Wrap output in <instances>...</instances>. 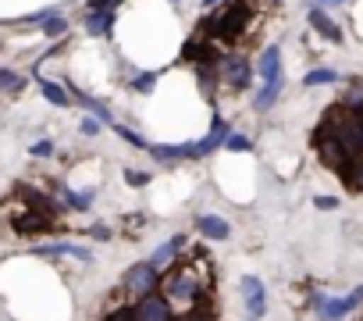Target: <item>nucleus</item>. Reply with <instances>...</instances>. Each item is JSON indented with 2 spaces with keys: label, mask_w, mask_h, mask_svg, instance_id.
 <instances>
[{
  "label": "nucleus",
  "mask_w": 363,
  "mask_h": 321,
  "mask_svg": "<svg viewBox=\"0 0 363 321\" xmlns=\"http://www.w3.org/2000/svg\"><path fill=\"white\" fill-rule=\"evenodd\" d=\"M160 293L164 300L182 310H196V307H207L211 300V268H196V261L189 264H171V271L160 278Z\"/></svg>",
  "instance_id": "nucleus-1"
},
{
  "label": "nucleus",
  "mask_w": 363,
  "mask_h": 321,
  "mask_svg": "<svg viewBox=\"0 0 363 321\" xmlns=\"http://www.w3.org/2000/svg\"><path fill=\"white\" fill-rule=\"evenodd\" d=\"M250 22H253V8L246 4V0H225L221 8H211V15L200 22V33L211 43H218V47L221 43L232 47V43H239L246 36Z\"/></svg>",
  "instance_id": "nucleus-2"
},
{
  "label": "nucleus",
  "mask_w": 363,
  "mask_h": 321,
  "mask_svg": "<svg viewBox=\"0 0 363 321\" xmlns=\"http://www.w3.org/2000/svg\"><path fill=\"white\" fill-rule=\"evenodd\" d=\"M121 289H125L132 300H143V296H150V293L160 289V271H157L150 261L132 264V268L125 271V278H121Z\"/></svg>",
  "instance_id": "nucleus-3"
},
{
  "label": "nucleus",
  "mask_w": 363,
  "mask_h": 321,
  "mask_svg": "<svg viewBox=\"0 0 363 321\" xmlns=\"http://www.w3.org/2000/svg\"><path fill=\"white\" fill-rule=\"evenodd\" d=\"M182 61H189L196 68H218L221 65V47L211 43L203 33H193L186 40V47H182Z\"/></svg>",
  "instance_id": "nucleus-4"
},
{
  "label": "nucleus",
  "mask_w": 363,
  "mask_h": 321,
  "mask_svg": "<svg viewBox=\"0 0 363 321\" xmlns=\"http://www.w3.org/2000/svg\"><path fill=\"white\" fill-rule=\"evenodd\" d=\"M218 79L228 82L232 89H250L253 82V65L242 58V54H221V65H218Z\"/></svg>",
  "instance_id": "nucleus-5"
},
{
  "label": "nucleus",
  "mask_w": 363,
  "mask_h": 321,
  "mask_svg": "<svg viewBox=\"0 0 363 321\" xmlns=\"http://www.w3.org/2000/svg\"><path fill=\"white\" fill-rule=\"evenodd\" d=\"M132 321H174V310L164 296L150 293V296L132 303Z\"/></svg>",
  "instance_id": "nucleus-6"
},
{
  "label": "nucleus",
  "mask_w": 363,
  "mask_h": 321,
  "mask_svg": "<svg viewBox=\"0 0 363 321\" xmlns=\"http://www.w3.org/2000/svg\"><path fill=\"white\" fill-rule=\"evenodd\" d=\"M242 300H246V314L253 321H260L267 314V289H264V282L257 275H246L242 278Z\"/></svg>",
  "instance_id": "nucleus-7"
},
{
  "label": "nucleus",
  "mask_w": 363,
  "mask_h": 321,
  "mask_svg": "<svg viewBox=\"0 0 363 321\" xmlns=\"http://www.w3.org/2000/svg\"><path fill=\"white\" fill-rule=\"evenodd\" d=\"M363 303V285L359 289H352L349 296H342V300H331V296H324V303L317 307V314H320V321H342L352 307H359Z\"/></svg>",
  "instance_id": "nucleus-8"
},
{
  "label": "nucleus",
  "mask_w": 363,
  "mask_h": 321,
  "mask_svg": "<svg viewBox=\"0 0 363 321\" xmlns=\"http://www.w3.org/2000/svg\"><path fill=\"white\" fill-rule=\"evenodd\" d=\"M50 229H54V218L50 214H40V211H26V214L15 218V232L18 236H43Z\"/></svg>",
  "instance_id": "nucleus-9"
},
{
  "label": "nucleus",
  "mask_w": 363,
  "mask_h": 321,
  "mask_svg": "<svg viewBox=\"0 0 363 321\" xmlns=\"http://www.w3.org/2000/svg\"><path fill=\"white\" fill-rule=\"evenodd\" d=\"M257 75L264 79V86L285 79V75H281V47H267V50L260 54V61H257Z\"/></svg>",
  "instance_id": "nucleus-10"
},
{
  "label": "nucleus",
  "mask_w": 363,
  "mask_h": 321,
  "mask_svg": "<svg viewBox=\"0 0 363 321\" xmlns=\"http://www.w3.org/2000/svg\"><path fill=\"white\" fill-rule=\"evenodd\" d=\"M306 18H310V26H313L328 43H342V29L335 26V18H331L324 8H310V11H306Z\"/></svg>",
  "instance_id": "nucleus-11"
},
{
  "label": "nucleus",
  "mask_w": 363,
  "mask_h": 321,
  "mask_svg": "<svg viewBox=\"0 0 363 321\" xmlns=\"http://www.w3.org/2000/svg\"><path fill=\"white\" fill-rule=\"evenodd\" d=\"M186 243H189V236H174L171 243H164L153 257H150V264L157 268V271H164V268H171V264H178V254L186 250Z\"/></svg>",
  "instance_id": "nucleus-12"
},
{
  "label": "nucleus",
  "mask_w": 363,
  "mask_h": 321,
  "mask_svg": "<svg viewBox=\"0 0 363 321\" xmlns=\"http://www.w3.org/2000/svg\"><path fill=\"white\" fill-rule=\"evenodd\" d=\"M196 229H200V236H207V239H214V243H221V239L232 236V225H228L225 218H218V214H200V218H196Z\"/></svg>",
  "instance_id": "nucleus-13"
},
{
  "label": "nucleus",
  "mask_w": 363,
  "mask_h": 321,
  "mask_svg": "<svg viewBox=\"0 0 363 321\" xmlns=\"http://www.w3.org/2000/svg\"><path fill=\"white\" fill-rule=\"evenodd\" d=\"M36 254H40V257H75V261H82V264L93 261V254H89L86 246H75V243H50V246H40Z\"/></svg>",
  "instance_id": "nucleus-14"
},
{
  "label": "nucleus",
  "mask_w": 363,
  "mask_h": 321,
  "mask_svg": "<svg viewBox=\"0 0 363 321\" xmlns=\"http://www.w3.org/2000/svg\"><path fill=\"white\" fill-rule=\"evenodd\" d=\"M86 29L93 36H107L114 29V11H86Z\"/></svg>",
  "instance_id": "nucleus-15"
},
{
  "label": "nucleus",
  "mask_w": 363,
  "mask_h": 321,
  "mask_svg": "<svg viewBox=\"0 0 363 321\" xmlns=\"http://www.w3.org/2000/svg\"><path fill=\"white\" fill-rule=\"evenodd\" d=\"M75 100L89 111V118H96L100 125H114V118H111V107H104L96 97H89V93H75Z\"/></svg>",
  "instance_id": "nucleus-16"
},
{
  "label": "nucleus",
  "mask_w": 363,
  "mask_h": 321,
  "mask_svg": "<svg viewBox=\"0 0 363 321\" xmlns=\"http://www.w3.org/2000/svg\"><path fill=\"white\" fill-rule=\"evenodd\" d=\"M281 86H285V79H281V82H267V86H260V93L253 97V107H257V111H271V107L278 104V97H281Z\"/></svg>",
  "instance_id": "nucleus-17"
},
{
  "label": "nucleus",
  "mask_w": 363,
  "mask_h": 321,
  "mask_svg": "<svg viewBox=\"0 0 363 321\" xmlns=\"http://www.w3.org/2000/svg\"><path fill=\"white\" fill-rule=\"evenodd\" d=\"M342 107H349L352 114H363V79H352L349 86H345V93H342V100H338Z\"/></svg>",
  "instance_id": "nucleus-18"
},
{
  "label": "nucleus",
  "mask_w": 363,
  "mask_h": 321,
  "mask_svg": "<svg viewBox=\"0 0 363 321\" xmlns=\"http://www.w3.org/2000/svg\"><path fill=\"white\" fill-rule=\"evenodd\" d=\"M40 89H43V97H47L54 107H68V104H72L68 89H65V86H57V82H50V79H43V82H40Z\"/></svg>",
  "instance_id": "nucleus-19"
},
{
  "label": "nucleus",
  "mask_w": 363,
  "mask_h": 321,
  "mask_svg": "<svg viewBox=\"0 0 363 321\" xmlns=\"http://www.w3.org/2000/svg\"><path fill=\"white\" fill-rule=\"evenodd\" d=\"M338 79V72L335 68H310L306 75H303V86L310 89V86H331Z\"/></svg>",
  "instance_id": "nucleus-20"
},
{
  "label": "nucleus",
  "mask_w": 363,
  "mask_h": 321,
  "mask_svg": "<svg viewBox=\"0 0 363 321\" xmlns=\"http://www.w3.org/2000/svg\"><path fill=\"white\" fill-rule=\"evenodd\" d=\"M57 193L65 197V204H68L72 211H89V204H93V193H72V190H65L61 183H57Z\"/></svg>",
  "instance_id": "nucleus-21"
},
{
  "label": "nucleus",
  "mask_w": 363,
  "mask_h": 321,
  "mask_svg": "<svg viewBox=\"0 0 363 321\" xmlns=\"http://www.w3.org/2000/svg\"><path fill=\"white\" fill-rule=\"evenodd\" d=\"M26 89V79L8 72V68H0V93H22Z\"/></svg>",
  "instance_id": "nucleus-22"
},
{
  "label": "nucleus",
  "mask_w": 363,
  "mask_h": 321,
  "mask_svg": "<svg viewBox=\"0 0 363 321\" xmlns=\"http://www.w3.org/2000/svg\"><path fill=\"white\" fill-rule=\"evenodd\" d=\"M43 33H47L50 40H61V36L68 33V22H65L61 15H54V18H47V22H43Z\"/></svg>",
  "instance_id": "nucleus-23"
},
{
  "label": "nucleus",
  "mask_w": 363,
  "mask_h": 321,
  "mask_svg": "<svg viewBox=\"0 0 363 321\" xmlns=\"http://www.w3.org/2000/svg\"><path fill=\"white\" fill-rule=\"evenodd\" d=\"M111 129H114V132H118V136H121L125 143H132V146H139V150H150V143H146V139H143L139 132H132V129H125V125H118V121H114Z\"/></svg>",
  "instance_id": "nucleus-24"
},
{
  "label": "nucleus",
  "mask_w": 363,
  "mask_h": 321,
  "mask_svg": "<svg viewBox=\"0 0 363 321\" xmlns=\"http://www.w3.org/2000/svg\"><path fill=\"white\" fill-rule=\"evenodd\" d=\"M174 321H218V317H214V310H211V303H207V307L186 310V314H182V317H174Z\"/></svg>",
  "instance_id": "nucleus-25"
},
{
  "label": "nucleus",
  "mask_w": 363,
  "mask_h": 321,
  "mask_svg": "<svg viewBox=\"0 0 363 321\" xmlns=\"http://www.w3.org/2000/svg\"><path fill=\"white\" fill-rule=\"evenodd\" d=\"M153 82H157V75H153V72H143V75H135V79H132V89L150 93V89H153Z\"/></svg>",
  "instance_id": "nucleus-26"
},
{
  "label": "nucleus",
  "mask_w": 363,
  "mask_h": 321,
  "mask_svg": "<svg viewBox=\"0 0 363 321\" xmlns=\"http://www.w3.org/2000/svg\"><path fill=\"white\" fill-rule=\"evenodd\" d=\"M125 183L139 190V186H146V183H150V172H135V168H125Z\"/></svg>",
  "instance_id": "nucleus-27"
},
{
  "label": "nucleus",
  "mask_w": 363,
  "mask_h": 321,
  "mask_svg": "<svg viewBox=\"0 0 363 321\" xmlns=\"http://www.w3.org/2000/svg\"><path fill=\"white\" fill-rule=\"evenodd\" d=\"M253 143L246 139V136H239V132H232L228 139H225V150H250Z\"/></svg>",
  "instance_id": "nucleus-28"
},
{
  "label": "nucleus",
  "mask_w": 363,
  "mask_h": 321,
  "mask_svg": "<svg viewBox=\"0 0 363 321\" xmlns=\"http://www.w3.org/2000/svg\"><path fill=\"white\" fill-rule=\"evenodd\" d=\"M104 321H132V303H121V307H114Z\"/></svg>",
  "instance_id": "nucleus-29"
},
{
  "label": "nucleus",
  "mask_w": 363,
  "mask_h": 321,
  "mask_svg": "<svg viewBox=\"0 0 363 321\" xmlns=\"http://www.w3.org/2000/svg\"><path fill=\"white\" fill-rule=\"evenodd\" d=\"M29 153H33V157H50V153H54V143H50V139H40V143H33Z\"/></svg>",
  "instance_id": "nucleus-30"
},
{
  "label": "nucleus",
  "mask_w": 363,
  "mask_h": 321,
  "mask_svg": "<svg viewBox=\"0 0 363 321\" xmlns=\"http://www.w3.org/2000/svg\"><path fill=\"white\" fill-rule=\"evenodd\" d=\"M79 129H82L86 136H96V132H100V121H96V118H82V121H79Z\"/></svg>",
  "instance_id": "nucleus-31"
},
{
  "label": "nucleus",
  "mask_w": 363,
  "mask_h": 321,
  "mask_svg": "<svg viewBox=\"0 0 363 321\" xmlns=\"http://www.w3.org/2000/svg\"><path fill=\"white\" fill-rule=\"evenodd\" d=\"M313 207H320V211H335L338 200H335V197H313Z\"/></svg>",
  "instance_id": "nucleus-32"
},
{
  "label": "nucleus",
  "mask_w": 363,
  "mask_h": 321,
  "mask_svg": "<svg viewBox=\"0 0 363 321\" xmlns=\"http://www.w3.org/2000/svg\"><path fill=\"white\" fill-rule=\"evenodd\" d=\"M313 8H338V4H345V0H310Z\"/></svg>",
  "instance_id": "nucleus-33"
},
{
  "label": "nucleus",
  "mask_w": 363,
  "mask_h": 321,
  "mask_svg": "<svg viewBox=\"0 0 363 321\" xmlns=\"http://www.w3.org/2000/svg\"><path fill=\"white\" fill-rule=\"evenodd\" d=\"M93 236H96V239H111V229H104V225H93Z\"/></svg>",
  "instance_id": "nucleus-34"
}]
</instances>
